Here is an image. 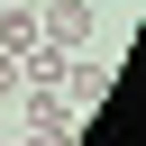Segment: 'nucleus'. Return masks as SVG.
Returning a JSON list of instances; mask_svg holds the SVG:
<instances>
[{"label": "nucleus", "instance_id": "obj_3", "mask_svg": "<svg viewBox=\"0 0 146 146\" xmlns=\"http://www.w3.org/2000/svg\"><path fill=\"white\" fill-rule=\"evenodd\" d=\"M27 46H36V9L0 0V55H27Z\"/></svg>", "mask_w": 146, "mask_h": 146}, {"label": "nucleus", "instance_id": "obj_1", "mask_svg": "<svg viewBox=\"0 0 146 146\" xmlns=\"http://www.w3.org/2000/svg\"><path fill=\"white\" fill-rule=\"evenodd\" d=\"M27 146H73V100L27 82Z\"/></svg>", "mask_w": 146, "mask_h": 146}, {"label": "nucleus", "instance_id": "obj_2", "mask_svg": "<svg viewBox=\"0 0 146 146\" xmlns=\"http://www.w3.org/2000/svg\"><path fill=\"white\" fill-rule=\"evenodd\" d=\"M36 36L64 46V55H82V46H91V0H46V9H36Z\"/></svg>", "mask_w": 146, "mask_h": 146}]
</instances>
